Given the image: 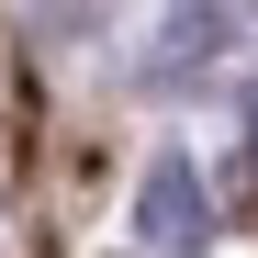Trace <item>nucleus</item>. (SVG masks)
I'll list each match as a JSON object with an SVG mask.
<instances>
[{"instance_id": "nucleus-1", "label": "nucleus", "mask_w": 258, "mask_h": 258, "mask_svg": "<svg viewBox=\"0 0 258 258\" xmlns=\"http://www.w3.org/2000/svg\"><path fill=\"white\" fill-rule=\"evenodd\" d=\"M135 236L157 258H202L213 247V202H202V168L191 157H157L146 180H135Z\"/></svg>"}, {"instance_id": "nucleus-2", "label": "nucleus", "mask_w": 258, "mask_h": 258, "mask_svg": "<svg viewBox=\"0 0 258 258\" xmlns=\"http://www.w3.org/2000/svg\"><path fill=\"white\" fill-rule=\"evenodd\" d=\"M225 0H180V12H168V45H157V79H191V56H213L225 45Z\"/></svg>"}]
</instances>
